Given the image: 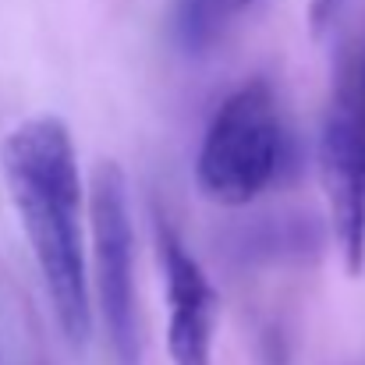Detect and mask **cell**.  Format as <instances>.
<instances>
[{"label":"cell","mask_w":365,"mask_h":365,"mask_svg":"<svg viewBox=\"0 0 365 365\" xmlns=\"http://www.w3.org/2000/svg\"><path fill=\"white\" fill-rule=\"evenodd\" d=\"M0 167L57 327L75 351H86L93 341V284L82 248L86 192L71 128L53 114L21 121L0 145Z\"/></svg>","instance_id":"obj_1"},{"label":"cell","mask_w":365,"mask_h":365,"mask_svg":"<svg viewBox=\"0 0 365 365\" xmlns=\"http://www.w3.org/2000/svg\"><path fill=\"white\" fill-rule=\"evenodd\" d=\"M284 170V124L266 78L238 86L213 114L195 160V181L220 206H248Z\"/></svg>","instance_id":"obj_2"},{"label":"cell","mask_w":365,"mask_h":365,"mask_svg":"<svg viewBox=\"0 0 365 365\" xmlns=\"http://www.w3.org/2000/svg\"><path fill=\"white\" fill-rule=\"evenodd\" d=\"M93 287L114 365H142L138 298H135V227L128 210V178L114 160H100L89 185Z\"/></svg>","instance_id":"obj_3"},{"label":"cell","mask_w":365,"mask_h":365,"mask_svg":"<svg viewBox=\"0 0 365 365\" xmlns=\"http://www.w3.org/2000/svg\"><path fill=\"white\" fill-rule=\"evenodd\" d=\"M156 252L167 280L170 323H167V351L174 365H213V337L220 316V294L213 291L199 259L185 248L174 224L156 213Z\"/></svg>","instance_id":"obj_4"},{"label":"cell","mask_w":365,"mask_h":365,"mask_svg":"<svg viewBox=\"0 0 365 365\" xmlns=\"http://www.w3.org/2000/svg\"><path fill=\"white\" fill-rule=\"evenodd\" d=\"M319 181L330 206L334 242L348 277L365 273V131L337 114L323 118Z\"/></svg>","instance_id":"obj_5"},{"label":"cell","mask_w":365,"mask_h":365,"mask_svg":"<svg viewBox=\"0 0 365 365\" xmlns=\"http://www.w3.org/2000/svg\"><path fill=\"white\" fill-rule=\"evenodd\" d=\"M259 0H178L174 4V43L188 57L213 53Z\"/></svg>","instance_id":"obj_6"},{"label":"cell","mask_w":365,"mask_h":365,"mask_svg":"<svg viewBox=\"0 0 365 365\" xmlns=\"http://www.w3.org/2000/svg\"><path fill=\"white\" fill-rule=\"evenodd\" d=\"M323 245L319 227L309 217H287V220H262L235 235L231 255L242 262H287L316 255Z\"/></svg>","instance_id":"obj_7"},{"label":"cell","mask_w":365,"mask_h":365,"mask_svg":"<svg viewBox=\"0 0 365 365\" xmlns=\"http://www.w3.org/2000/svg\"><path fill=\"white\" fill-rule=\"evenodd\" d=\"M327 114H337L365 131V21L355 25L337 46Z\"/></svg>","instance_id":"obj_8"},{"label":"cell","mask_w":365,"mask_h":365,"mask_svg":"<svg viewBox=\"0 0 365 365\" xmlns=\"http://www.w3.org/2000/svg\"><path fill=\"white\" fill-rule=\"evenodd\" d=\"M341 4H344V0H312V25H316V29L330 25L334 14L341 11Z\"/></svg>","instance_id":"obj_9"},{"label":"cell","mask_w":365,"mask_h":365,"mask_svg":"<svg viewBox=\"0 0 365 365\" xmlns=\"http://www.w3.org/2000/svg\"><path fill=\"white\" fill-rule=\"evenodd\" d=\"M359 365H365V362H359Z\"/></svg>","instance_id":"obj_10"}]
</instances>
